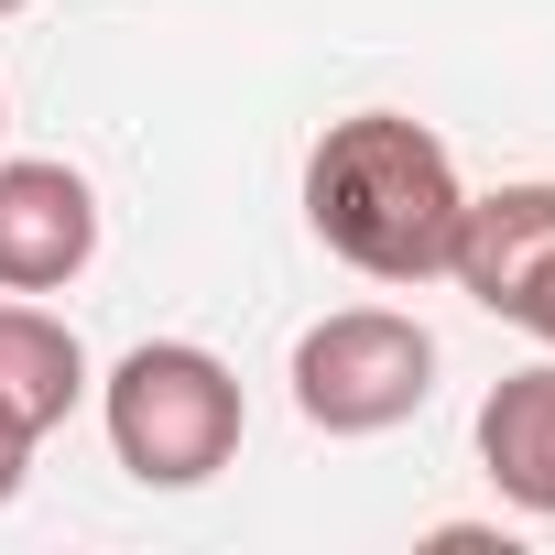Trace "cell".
Returning <instances> with one entry per match:
<instances>
[{
  "mask_svg": "<svg viewBox=\"0 0 555 555\" xmlns=\"http://www.w3.org/2000/svg\"><path fill=\"white\" fill-rule=\"evenodd\" d=\"M457 153L403 109H349L306 153V229L371 284H436L457 250Z\"/></svg>",
  "mask_w": 555,
  "mask_h": 555,
  "instance_id": "obj_1",
  "label": "cell"
},
{
  "mask_svg": "<svg viewBox=\"0 0 555 555\" xmlns=\"http://www.w3.org/2000/svg\"><path fill=\"white\" fill-rule=\"evenodd\" d=\"M99 425H109V457L142 479V490H207L229 457H240V371L196 338H142L120 349V371L99 382Z\"/></svg>",
  "mask_w": 555,
  "mask_h": 555,
  "instance_id": "obj_2",
  "label": "cell"
},
{
  "mask_svg": "<svg viewBox=\"0 0 555 555\" xmlns=\"http://www.w3.org/2000/svg\"><path fill=\"white\" fill-rule=\"evenodd\" d=\"M284 382H295V414L317 436H392L436 392V338L403 306H338L295 338Z\"/></svg>",
  "mask_w": 555,
  "mask_h": 555,
  "instance_id": "obj_3",
  "label": "cell"
},
{
  "mask_svg": "<svg viewBox=\"0 0 555 555\" xmlns=\"http://www.w3.org/2000/svg\"><path fill=\"white\" fill-rule=\"evenodd\" d=\"M447 284H457L479 317H501V327H522V338L555 349V185H544V175L490 185V196L457 207Z\"/></svg>",
  "mask_w": 555,
  "mask_h": 555,
  "instance_id": "obj_4",
  "label": "cell"
},
{
  "mask_svg": "<svg viewBox=\"0 0 555 555\" xmlns=\"http://www.w3.org/2000/svg\"><path fill=\"white\" fill-rule=\"evenodd\" d=\"M99 261V185L55 153H0V295H66Z\"/></svg>",
  "mask_w": 555,
  "mask_h": 555,
  "instance_id": "obj_5",
  "label": "cell"
},
{
  "mask_svg": "<svg viewBox=\"0 0 555 555\" xmlns=\"http://www.w3.org/2000/svg\"><path fill=\"white\" fill-rule=\"evenodd\" d=\"M88 403V349L66 317H44L34 295H0V414L23 436H55Z\"/></svg>",
  "mask_w": 555,
  "mask_h": 555,
  "instance_id": "obj_6",
  "label": "cell"
},
{
  "mask_svg": "<svg viewBox=\"0 0 555 555\" xmlns=\"http://www.w3.org/2000/svg\"><path fill=\"white\" fill-rule=\"evenodd\" d=\"M479 468H490L501 501H522L533 522H555V360L490 382V403H479Z\"/></svg>",
  "mask_w": 555,
  "mask_h": 555,
  "instance_id": "obj_7",
  "label": "cell"
},
{
  "mask_svg": "<svg viewBox=\"0 0 555 555\" xmlns=\"http://www.w3.org/2000/svg\"><path fill=\"white\" fill-rule=\"evenodd\" d=\"M34 447H44V436H23L12 414H0V512L23 501V468H34Z\"/></svg>",
  "mask_w": 555,
  "mask_h": 555,
  "instance_id": "obj_8",
  "label": "cell"
},
{
  "mask_svg": "<svg viewBox=\"0 0 555 555\" xmlns=\"http://www.w3.org/2000/svg\"><path fill=\"white\" fill-rule=\"evenodd\" d=\"M12 12H34V0H0V23H12Z\"/></svg>",
  "mask_w": 555,
  "mask_h": 555,
  "instance_id": "obj_9",
  "label": "cell"
}]
</instances>
